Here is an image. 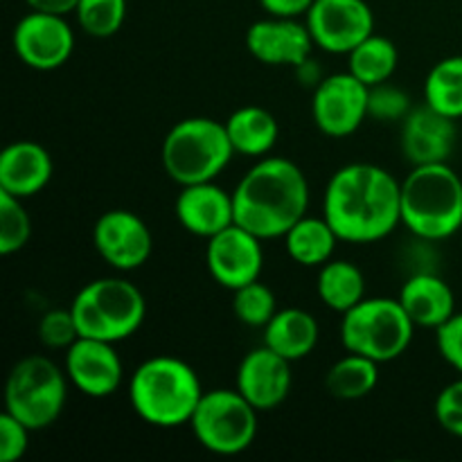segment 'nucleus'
<instances>
[{"label": "nucleus", "mask_w": 462, "mask_h": 462, "mask_svg": "<svg viewBox=\"0 0 462 462\" xmlns=\"http://www.w3.org/2000/svg\"><path fill=\"white\" fill-rule=\"evenodd\" d=\"M233 311L235 319L246 328L264 329L269 320L278 314V300L269 284L262 280L248 282L233 291Z\"/></svg>", "instance_id": "29"}, {"label": "nucleus", "mask_w": 462, "mask_h": 462, "mask_svg": "<svg viewBox=\"0 0 462 462\" xmlns=\"http://www.w3.org/2000/svg\"><path fill=\"white\" fill-rule=\"evenodd\" d=\"M32 237V219L23 199L0 189V255H16Z\"/></svg>", "instance_id": "31"}, {"label": "nucleus", "mask_w": 462, "mask_h": 462, "mask_svg": "<svg viewBox=\"0 0 462 462\" xmlns=\"http://www.w3.org/2000/svg\"><path fill=\"white\" fill-rule=\"evenodd\" d=\"M32 429L5 411L0 415V462H18L27 454Z\"/></svg>", "instance_id": "35"}, {"label": "nucleus", "mask_w": 462, "mask_h": 462, "mask_svg": "<svg viewBox=\"0 0 462 462\" xmlns=\"http://www.w3.org/2000/svg\"><path fill=\"white\" fill-rule=\"evenodd\" d=\"M436 346L445 364L462 374V311L436 329Z\"/></svg>", "instance_id": "36"}, {"label": "nucleus", "mask_w": 462, "mask_h": 462, "mask_svg": "<svg viewBox=\"0 0 462 462\" xmlns=\"http://www.w3.org/2000/svg\"><path fill=\"white\" fill-rule=\"evenodd\" d=\"M456 140H458V129L454 117L442 116L427 104L411 108L409 116L402 120L400 147L413 167L449 162Z\"/></svg>", "instance_id": "18"}, {"label": "nucleus", "mask_w": 462, "mask_h": 462, "mask_svg": "<svg viewBox=\"0 0 462 462\" xmlns=\"http://www.w3.org/2000/svg\"><path fill=\"white\" fill-rule=\"evenodd\" d=\"M433 415L447 433L462 440V374L438 393Z\"/></svg>", "instance_id": "34"}, {"label": "nucleus", "mask_w": 462, "mask_h": 462, "mask_svg": "<svg viewBox=\"0 0 462 462\" xmlns=\"http://www.w3.org/2000/svg\"><path fill=\"white\" fill-rule=\"evenodd\" d=\"M370 86L356 79L350 70L334 72L320 79L311 97V117L320 134L329 138H347L356 134L365 120Z\"/></svg>", "instance_id": "10"}, {"label": "nucleus", "mask_w": 462, "mask_h": 462, "mask_svg": "<svg viewBox=\"0 0 462 462\" xmlns=\"http://www.w3.org/2000/svg\"><path fill=\"white\" fill-rule=\"evenodd\" d=\"M347 70L364 81L365 86H379L391 81L400 66V50L388 36L370 34L368 39L361 41L350 54H347Z\"/></svg>", "instance_id": "26"}, {"label": "nucleus", "mask_w": 462, "mask_h": 462, "mask_svg": "<svg viewBox=\"0 0 462 462\" xmlns=\"http://www.w3.org/2000/svg\"><path fill=\"white\" fill-rule=\"evenodd\" d=\"M291 361H287L266 346L248 352L239 361L237 377H235V388L260 413L278 409L291 393Z\"/></svg>", "instance_id": "16"}, {"label": "nucleus", "mask_w": 462, "mask_h": 462, "mask_svg": "<svg viewBox=\"0 0 462 462\" xmlns=\"http://www.w3.org/2000/svg\"><path fill=\"white\" fill-rule=\"evenodd\" d=\"M68 379L81 395L104 400L120 391L125 382V365L116 350V343L79 337L63 356Z\"/></svg>", "instance_id": "15"}, {"label": "nucleus", "mask_w": 462, "mask_h": 462, "mask_svg": "<svg viewBox=\"0 0 462 462\" xmlns=\"http://www.w3.org/2000/svg\"><path fill=\"white\" fill-rule=\"evenodd\" d=\"M379 383V364L368 356L347 352L346 356L332 364L325 374V388L337 400H361L368 397Z\"/></svg>", "instance_id": "27"}, {"label": "nucleus", "mask_w": 462, "mask_h": 462, "mask_svg": "<svg viewBox=\"0 0 462 462\" xmlns=\"http://www.w3.org/2000/svg\"><path fill=\"white\" fill-rule=\"evenodd\" d=\"M316 293L337 314H346L365 298V275L355 262L329 260L319 269Z\"/></svg>", "instance_id": "25"}, {"label": "nucleus", "mask_w": 462, "mask_h": 462, "mask_svg": "<svg viewBox=\"0 0 462 462\" xmlns=\"http://www.w3.org/2000/svg\"><path fill=\"white\" fill-rule=\"evenodd\" d=\"M260 411L237 388H215L203 393L189 429L199 445L217 456H239L257 438Z\"/></svg>", "instance_id": "9"}, {"label": "nucleus", "mask_w": 462, "mask_h": 462, "mask_svg": "<svg viewBox=\"0 0 462 462\" xmlns=\"http://www.w3.org/2000/svg\"><path fill=\"white\" fill-rule=\"evenodd\" d=\"M411 97L393 84H379L370 88L368 113L379 122H402L411 113Z\"/></svg>", "instance_id": "33"}, {"label": "nucleus", "mask_w": 462, "mask_h": 462, "mask_svg": "<svg viewBox=\"0 0 462 462\" xmlns=\"http://www.w3.org/2000/svg\"><path fill=\"white\" fill-rule=\"evenodd\" d=\"M12 45L16 57L27 68L52 72L61 68L75 52V32L66 16L32 9L14 27Z\"/></svg>", "instance_id": "11"}, {"label": "nucleus", "mask_w": 462, "mask_h": 462, "mask_svg": "<svg viewBox=\"0 0 462 462\" xmlns=\"http://www.w3.org/2000/svg\"><path fill=\"white\" fill-rule=\"evenodd\" d=\"M235 153L248 158H264L273 152L280 138V125L264 106H239L224 122Z\"/></svg>", "instance_id": "23"}, {"label": "nucleus", "mask_w": 462, "mask_h": 462, "mask_svg": "<svg viewBox=\"0 0 462 462\" xmlns=\"http://www.w3.org/2000/svg\"><path fill=\"white\" fill-rule=\"evenodd\" d=\"M235 224L260 239H278L291 230L310 208V180L293 161L257 158L233 189Z\"/></svg>", "instance_id": "2"}, {"label": "nucleus", "mask_w": 462, "mask_h": 462, "mask_svg": "<svg viewBox=\"0 0 462 462\" xmlns=\"http://www.w3.org/2000/svg\"><path fill=\"white\" fill-rule=\"evenodd\" d=\"M282 239L284 248H287V255L296 264L307 266V269H314V266L320 269L325 262L332 260L334 251H337V244L341 242L325 217L310 215L296 221Z\"/></svg>", "instance_id": "24"}, {"label": "nucleus", "mask_w": 462, "mask_h": 462, "mask_svg": "<svg viewBox=\"0 0 462 462\" xmlns=\"http://www.w3.org/2000/svg\"><path fill=\"white\" fill-rule=\"evenodd\" d=\"M77 25L95 39L117 34L126 21V0H79L75 9Z\"/></svg>", "instance_id": "30"}, {"label": "nucleus", "mask_w": 462, "mask_h": 462, "mask_svg": "<svg viewBox=\"0 0 462 462\" xmlns=\"http://www.w3.org/2000/svg\"><path fill=\"white\" fill-rule=\"evenodd\" d=\"M319 320L300 307L278 310L264 328V346L291 364L310 356L319 346Z\"/></svg>", "instance_id": "22"}, {"label": "nucleus", "mask_w": 462, "mask_h": 462, "mask_svg": "<svg viewBox=\"0 0 462 462\" xmlns=\"http://www.w3.org/2000/svg\"><path fill=\"white\" fill-rule=\"evenodd\" d=\"M174 212L179 224L189 235L208 242L217 233L235 224L233 192H226L215 180L183 185L176 197Z\"/></svg>", "instance_id": "19"}, {"label": "nucleus", "mask_w": 462, "mask_h": 462, "mask_svg": "<svg viewBox=\"0 0 462 462\" xmlns=\"http://www.w3.org/2000/svg\"><path fill=\"white\" fill-rule=\"evenodd\" d=\"M424 104L447 117H462V54L447 57L424 79Z\"/></svg>", "instance_id": "28"}, {"label": "nucleus", "mask_w": 462, "mask_h": 462, "mask_svg": "<svg viewBox=\"0 0 462 462\" xmlns=\"http://www.w3.org/2000/svg\"><path fill=\"white\" fill-rule=\"evenodd\" d=\"M66 368L50 356L27 355L14 364L5 383V411L32 431H43L61 418L68 400Z\"/></svg>", "instance_id": "7"}, {"label": "nucleus", "mask_w": 462, "mask_h": 462, "mask_svg": "<svg viewBox=\"0 0 462 462\" xmlns=\"http://www.w3.org/2000/svg\"><path fill=\"white\" fill-rule=\"evenodd\" d=\"M235 149L224 122L212 117H185L162 138L161 162L179 188L215 180L230 165Z\"/></svg>", "instance_id": "5"}, {"label": "nucleus", "mask_w": 462, "mask_h": 462, "mask_svg": "<svg viewBox=\"0 0 462 462\" xmlns=\"http://www.w3.org/2000/svg\"><path fill=\"white\" fill-rule=\"evenodd\" d=\"M25 3H27V7L34 9V12L68 16V14H75L79 0H25Z\"/></svg>", "instance_id": "38"}, {"label": "nucleus", "mask_w": 462, "mask_h": 462, "mask_svg": "<svg viewBox=\"0 0 462 462\" xmlns=\"http://www.w3.org/2000/svg\"><path fill=\"white\" fill-rule=\"evenodd\" d=\"M323 217L341 242H382L402 226V183L373 162L338 167L325 188Z\"/></svg>", "instance_id": "1"}, {"label": "nucleus", "mask_w": 462, "mask_h": 462, "mask_svg": "<svg viewBox=\"0 0 462 462\" xmlns=\"http://www.w3.org/2000/svg\"><path fill=\"white\" fill-rule=\"evenodd\" d=\"M199 373L171 355L149 356L129 379V402L143 422L158 429L189 424L203 397Z\"/></svg>", "instance_id": "3"}, {"label": "nucleus", "mask_w": 462, "mask_h": 462, "mask_svg": "<svg viewBox=\"0 0 462 462\" xmlns=\"http://www.w3.org/2000/svg\"><path fill=\"white\" fill-rule=\"evenodd\" d=\"M305 18L316 48L329 54H350L374 32V14L365 0H314Z\"/></svg>", "instance_id": "12"}, {"label": "nucleus", "mask_w": 462, "mask_h": 462, "mask_svg": "<svg viewBox=\"0 0 462 462\" xmlns=\"http://www.w3.org/2000/svg\"><path fill=\"white\" fill-rule=\"evenodd\" d=\"M402 226L424 242L462 228V179L449 162L418 165L402 180Z\"/></svg>", "instance_id": "4"}, {"label": "nucleus", "mask_w": 462, "mask_h": 462, "mask_svg": "<svg viewBox=\"0 0 462 462\" xmlns=\"http://www.w3.org/2000/svg\"><path fill=\"white\" fill-rule=\"evenodd\" d=\"M257 235L233 224L208 239L206 266L219 287L235 291L248 282H255L264 266V251Z\"/></svg>", "instance_id": "14"}, {"label": "nucleus", "mask_w": 462, "mask_h": 462, "mask_svg": "<svg viewBox=\"0 0 462 462\" xmlns=\"http://www.w3.org/2000/svg\"><path fill=\"white\" fill-rule=\"evenodd\" d=\"M52 176V156L34 140H16L0 153V189L23 201L43 192Z\"/></svg>", "instance_id": "20"}, {"label": "nucleus", "mask_w": 462, "mask_h": 462, "mask_svg": "<svg viewBox=\"0 0 462 462\" xmlns=\"http://www.w3.org/2000/svg\"><path fill=\"white\" fill-rule=\"evenodd\" d=\"M296 72H298V77H300V81L302 84H310V86H319L320 84V79H323V75H320V70H319V63L314 61V59H305V61L300 63V66H296Z\"/></svg>", "instance_id": "39"}, {"label": "nucleus", "mask_w": 462, "mask_h": 462, "mask_svg": "<svg viewBox=\"0 0 462 462\" xmlns=\"http://www.w3.org/2000/svg\"><path fill=\"white\" fill-rule=\"evenodd\" d=\"M314 0H260V7L269 16L278 18H300L307 16Z\"/></svg>", "instance_id": "37"}, {"label": "nucleus", "mask_w": 462, "mask_h": 462, "mask_svg": "<svg viewBox=\"0 0 462 462\" xmlns=\"http://www.w3.org/2000/svg\"><path fill=\"white\" fill-rule=\"evenodd\" d=\"M314 48L310 27L298 18H262L246 32V50L264 66L296 68L311 57Z\"/></svg>", "instance_id": "17"}, {"label": "nucleus", "mask_w": 462, "mask_h": 462, "mask_svg": "<svg viewBox=\"0 0 462 462\" xmlns=\"http://www.w3.org/2000/svg\"><path fill=\"white\" fill-rule=\"evenodd\" d=\"M93 244L99 257L122 273L147 264L153 251V237L147 221L125 208L104 212L95 221Z\"/></svg>", "instance_id": "13"}, {"label": "nucleus", "mask_w": 462, "mask_h": 462, "mask_svg": "<svg viewBox=\"0 0 462 462\" xmlns=\"http://www.w3.org/2000/svg\"><path fill=\"white\" fill-rule=\"evenodd\" d=\"M39 338L48 350L66 352L79 338L75 316L68 310H50L39 320Z\"/></svg>", "instance_id": "32"}, {"label": "nucleus", "mask_w": 462, "mask_h": 462, "mask_svg": "<svg viewBox=\"0 0 462 462\" xmlns=\"http://www.w3.org/2000/svg\"><path fill=\"white\" fill-rule=\"evenodd\" d=\"M415 325L397 298H364L343 314L341 343L346 352L382 364L400 359L413 343Z\"/></svg>", "instance_id": "8"}, {"label": "nucleus", "mask_w": 462, "mask_h": 462, "mask_svg": "<svg viewBox=\"0 0 462 462\" xmlns=\"http://www.w3.org/2000/svg\"><path fill=\"white\" fill-rule=\"evenodd\" d=\"M402 302L415 328L438 329L456 314V293L447 280L436 273H415L402 284Z\"/></svg>", "instance_id": "21"}, {"label": "nucleus", "mask_w": 462, "mask_h": 462, "mask_svg": "<svg viewBox=\"0 0 462 462\" xmlns=\"http://www.w3.org/2000/svg\"><path fill=\"white\" fill-rule=\"evenodd\" d=\"M70 311L79 337L120 343L143 328L147 300L126 278H99L77 291Z\"/></svg>", "instance_id": "6"}]
</instances>
